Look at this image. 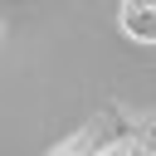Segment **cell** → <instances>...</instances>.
<instances>
[{
  "instance_id": "obj_1",
  "label": "cell",
  "mask_w": 156,
  "mask_h": 156,
  "mask_svg": "<svg viewBox=\"0 0 156 156\" xmlns=\"http://www.w3.org/2000/svg\"><path fill=\"white\" fill-rule=\"evenodd\" d=\"M117 29L132 44H156V0H127L117 10Z\"/></svg>"
},
{
  "instance_id": "obj_2",
  "label": "cell",
  "mask_w": 156,
  "mask_h": 156,
  "mask_svg": "<svg viewBox=\"0 0 156 156\" xmlns=\"http://www.w3.org/2000/svg\"><path fill=\"white\" fill-rule=\"evenodd\" d=\"M107 122H112V112H107V117H98V122H88V127H83V132H73L68 141H58L49 156H98V151L107 146V141H102V127H107Z\"/></svg>"
},
{
  "instance_id": "obj_3",
  "label": "cell",
  "mask_w": 156,
  "mask_h": 156,
  "mask_svg": "<svg viewBox=\"0 0 156 156\" xmlns=\"http://www.w3.org/2000/svg\"><path fill=\"white\" fill-rule=\"evenodd\" d=\"M136 146H141V127H127L122 136H107V146H102L98 156H132Z\"/></svg>"
},
{
  "instance_id": "obj_4",
  "label": "cell",
  "mask_w": 156,
  "mask_h": 156,
  "mask_svg": "<svg viewBox=\"0 0 156 156\" xmlns=\"http://www.w3.org/2000/svg\"><path fill=\"white\" fill-rule=\"evenodd\" d=\"M141 141H146V146L156 151V117H151V122H141Z\"/></svg>"
},
{
  "instance_id": "obj_5",
  "label": "cell",
  "mask_w": 156,
  "mask_h": 156,
  "mask_svg": "<svg viewBox=\"0 0 156 156\" xmlns=\"http://www.w3.org/2000/svg\"><path fill=\"white\" fill-rule=\"evenodd\" d=\"M132 156H156V151H151V146H146V141H141V146H136V151H132Z\"/></svg>"
},
{
  "instance_id": "obj_6",
  "label": "cell",
  "mask_w": 156,
  "mask_h": 156,
  "mask_svg": "<svg viewBox=\"0 0 156 156\" xmlns=\"http://www.w3.org/2000/svg\"><path fill=\"white\" fill-rule=\"evenodd\" d=\"M0 34H5V29H0Z\"/></svg>"
}]
</instances>
